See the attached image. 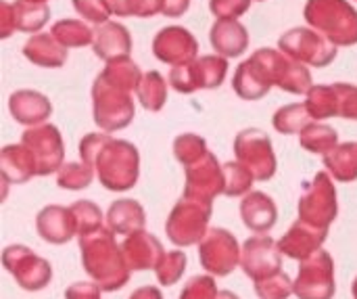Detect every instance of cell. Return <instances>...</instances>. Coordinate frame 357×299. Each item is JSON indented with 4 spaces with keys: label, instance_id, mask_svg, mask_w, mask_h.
Masks as SVG:
<instances>
[{
    "label": "cell",
    "instance_id": "1",
    "mask_svg": "<svg viewBox=\"0 0 357 299\" xmlns=\"http://www.w3.org/2000/svg\"><path fill=\"white\" fill-rule=\"evenodd\" d=\"M287 92L303 94L312 90V75L307 67L289 54L274 48H259L234 73L232 88L247 101H257L270 92L272 86Z\"/></svg>",
    "mask_w": 357,
    "mask_h": 299
},
{
    "label": "cell",
    "instance_id": "2",
    "mask_svg": "<svg viewBox=\"0 0 357 299\" xmlns=\"http://www.w3.org/2000/svg\"><path fill=\"white\" fill-rule=\"evenodd\" d=\"M82 161L92 166L109 191H128L138 180V149L111 134H88L79 143Z\"/></svg>",
    "mask_w": 357,
    "mask_h": 299
},
{
    "label": "cell",
    "instance_id": "3",
    "mask_svg": "<svg viewBox=\"0 0 357 299\" xmlns=\"http://www.w3.org/2000/svg\"><path fill=\"white\" fill-rule=\"evenodd\" d=\"M113 235L111 228L100 226L98 231L79 237L84 268L102 291H117L130 281V268Z\"/></svg>",
    "mask_w": 357,
    "mask_h": 299
},
{
    "label": "cell",
    "instance_id": "4",
    "mask_svg": "<svg viewBox=\"0 0 357 299\" xmlns=\"http://www.w3.org/2000/svg\"><path fill=\"white\" fill-rule=\"evenodd\" d=\"M305 19L337 46L357 44V10L347 0H310Z\"/></svg>",
    "mask_w": 357,
    "mask_h": 299
},
{
    "label": "cell",
    "instance_id": "5",
    "mask_svg": "<svg viewBox=\"0 0 357 299\" xmlns=\"http://www.w3.org/2000/svg\"><path fill=\"white\" fill-rule=\"evenodd\" d=\"M92 99H94V122L105 132L121 130L134 119L132 92L117 84H111L102 75H98L94 82Z\"/></svg>",
    "mask_w": 357,
    "mask_h": 299
},
{
    "label": "cell",
    "instance_id": "6",
    "mask_svg": "<svg viewBox=\"0 0 357 299\" xmlns=\"http://www.w3.org/2000/svg\"><path fill=\"white\" fill-rule=\"evenodd\" d=\"M209 218H211L209 201L182 197V201H178V205L172 210L167 224H165L169 241L178 247H188V245L201 243L203 237L207 235Z\"/></svg>",
    "mask_w": 357,
    "mask_h": 299
},
{
    "label": "cell",
    "instance_id": "7",
    "mask_svg": "<svg viewBox=\"0 0 357 299\" xmlns=\"http://www.w3.org/2000/svg\"><path fill=\"white\" fill-rule=\"evenodd\" d=\"M280 50L291 59L312 65V67H326L337 57V44H333L320 31L307 27H295L280 38Z\"/></svg>",
    "mask_w": 357,
    "mask_h": 299
},
{
    "label": "cell",
    "instance_id": "8",
    "mask_svg": "<svg viewBox=\"0 0 357 299\" xmlns=\"http://www.w3.org/2000/svg\"><path fill=\"white\" fill-rule=\"evenodd\" d=\"M335 262L318 249L301 260L299 277L295 281V296L299 299H333L335 296Z\"/></svg>",
    "mask_w": 357,
    "mask_h": 299
},
{
    "label": "cell",
    "instance_id": "9",
    "mask_svg": "<svg viewBox=\"0 0 357 299\" xmlns=\"http://www.w3.org/2000/svg\"><path fill=\"white\" fill-rule=\"evenodd\" d=\"M337 218V191L326 172H318L299 199V220L328 231Z\"/></svg>",
    "mask_w": 357,
    "mask_h": 299
},
{
    "label": "cell",
    "instance_id": "10",
    "mask_svg": "<svg viewBox=\"0 0 357 299\" xmlns=\"http://www.w3.org/2000/svg\"><path fill=\"white\" fill-rule=\"evenodd\" d=\"M228 63L224 57L207 54L184 65H176L169 73V84L184 94H190L199 88H215L224 82Z\"/></svg>",
    "mask_w": 357,
    "mask_h": 299
},
{
    "label": "cell",
    "instance_id": "11",
    "mask_svg": "<svg viewBox=\"0 0 357 299\" xmlns=\"http://www.w3.org/2000/svg\"><path fill=\"white\" fill-rule=\"evenodd\" d=\"M2 264L17 279V285L25 291H40L52 279L50 264L23 245L6 247L2 254Z\"/></svg>",
    "mask_w": 357,
    "mask_h": 299
},
{
    "label": "cell",
    "instance_id": "12",
    "mask_svg": "<svg viewBox=\"0 0 357 299\" xmlns=\"http://www.w3.org/2000/svg\"><path fill=\"white\" fill-rule=\"evenodd\" d=\"M243 249H238V243L234 235H230L224 228H211L199 243V260L201 266L215 275L226 277L241 264Z\"/></svg>",
    "mask_w": 357,
    "mask_h": 299
},
{
    "label": "cell",
    "instance_id": "13",
    "mask_svg": "<svg viewBox=\"0 0 357 299\" xmlns=\"http://www.w3.org/2000/svg\"><path fill=\"white\" fill-rule=\"evenodd\" d=\"M234 153L238 161L251 170L255 180H270L276 174V155L272 140L261 130H243L234 140Z\"/></svg>",
    "mask_w": 357,
    "mask_h": 299
},
{
    "label": "cell",
    "instance_id": "14",
    "mask_svg": "<svg viewBox=\"0 0 357 299\" xmlns=\"http://www.w3.org/2000/svg\"><path fill=\"white\" fill-rule=\"evenodd\" d=\"M21 145H25L36 161V176H48L63 168V138L50 124L33 126L23 132Z\"/></svg>",
    "mask_w": 357,
    "mask_h": 299
},
{
    "label": "cell",
    "instance_id": "15",
    "mask_svg": "<svg viewBox=\"0 0 357 299\" xmlns=\"http://www.w3.org/2000/svg\"><path fill=\"white\" fill-rule=\"evenodd\" d=\"M241 266L255 283L280 272L282 251L270 235H255L243 245Z\"/></svg>",
    "mask_w": 357,
    "mask_h": 299
},
{
    "label": "cell",
    "instance_id": "16",
    "mask_svg": "<svg viewBox=\"0 0 357 299\" xmlns=\"http://www.w3.org/2000/svg\"><path fill=\"white\" fill-rule=\"evenodd\" d=\"M224 166L207 151L199 161L186 166V189L184 197L199 201H213L224 193Z\"/></svg>",
    "mask_w": 357,
    "mask_h": 299
},
{
    "label": "cell",
    "instance_id": "17",
    "mask_svg": "<svg viewBox=\"0 0 357 299\" xmlns=\"http://www.w3.org/2000/svg\"><path fill=\"white\" fill-rule=\"evenodd\" d=\"M197 50H199V44H197L195 36L188 29L178 27V25L161 29L153 40L155 57L174 67L195 61Z\"/></svg>",
    "mask_w": 357,
    "mask_h": 299
},
{
    "label": "cell",
    "instance_id": "18",
    "mask_svg": "<svg viewBox=\"0 0 357 299\" xmlns=\"http://www.w3.org/2000/svg\"><path fill=\"white\" fill-rule=\"evenodd\" d=\"M121 251H123V258H126V264L130 270L157 268L161 258L165 256L161 241L144 231L128 235V239L121 243Z\"/></svg>",
    "mask_w": 357,
    "mask_h": 299
},
{
    "label": "cell",
    "instance_id": "19",
    "mask_svg": "<svg viewBox=\"0 0 357 299\" xmlns=\"http://www.w3.org/2000/svg\"><path fill=\"white\" fill-rule=\"evenodd\" d=\"M36 228H38V235L46 243H52V245H63L71 237L77 235L71 207H61V205L44 207L36 218Z\"/></svg>",
    "mask_w": 357,
    "mask_h": 299
},
{
    "label": "cell",
    "instance_id": "20",
    "mask_svg": "<svg viewBox=\"0 0 357 299\" xmlns=\"http://www.w3.org/2000/svg\"><path fill=\"white\" fill-rule=\"evenodd\" d=\"M326 235H328V231L299 220L278 241V247H280V251L284 256H289L293 260H303V258L312 256L314 251H318L322 247V243L326 241Z\"/></svg>",
    "mask_w": 357,
    "mask_h": 299
},
{
    "label": "cell",
    "instance_id": "21",
    "mask_svg": "<svg viewBox=\"0 0 357 299\" xmlns=\"http://www.w3.org/2000/svg\"><path fill=\"white\" fill-rule=\"evenodd\" d=\"M241 216L249 231H253L255 235H268L276 224L278 210L272 197H268L266 193L253 191V193H247V197L243 199Z\"/></svg>",
    "mask_w": 357,
    "mask_h": 299
},
{
    "label": "cell",
    "instance_id": "22",
    "mask_svg": "<svg viewBox=\"0 0 357 299\" xmlns=\"http://www.w3.org/2000/svg\"><path fill=\"white\" fill-rule=\"evenodd\" d=\"M130 50H132V38L123 25L107 21L94 31V52L107 63L126 59Z\"/></svg>",
    "mask_w": 357,
    "mask_h": 299
},
{
    "label": "cell",
    "instance_id": "23",
    "mask_svg": "<svg viewBox=\"0 0 357 299\" xmlns=\"http://www.w3.org/2000/svg\"><path fill=\"white\" fill-rule=\"evenodd\" d=\"M8 109H10L13 117L25 126H38L52 113L50 101L44 94L33 92V90H19V92L10 94Z\"/></svg>",
    "mask_w": 357,
    "mask_h": 299
},
{
    "label": "cell",
    "instance_id": "24",
    "mask_svg": "<svg viewBox=\"0 0 357 299\" xmlns=\"http://www.w3.org/2000/svg\"><path fill=\"white\" fill-rule=\"evenodd\" d=\"M211 44L218 54L241 57L249 46L247 27L236 19H218L211 27Z\"/></svg>",
    "mask_w": 357,
    "mask_h": 299
},
{
    "label": "cell",
    "instance_id": "25",
    "mask_svg": "<svg viewBox=\"0 0 357 299\" xmlns=\"http://www.w3.org/2000/svg\"><path fill=\"white\" fill-rule=\"evenodd\" d=\"M23 54L40 67H61L67 61V46L52 34H36L25 42Z\"/></svg>",
    "mask_w": 357,
    "mask_h": 299
},
{
    "label": "cell",
    "instance_id": "26",
    "mask_svg": "<svg viewBox=\"0 0 357 299\" xmlns=\"http://www.w3.org/2000/svg\"><path fill=\"white\" fill-rule=\"evenodd\" d=\"M144 210L134 199L115 201L107 214V224L115 235H134L138 231H144Z\"/></svg>",
    "mask_w": 357,
    "mask_h": 299
},
{
    "label": "cell",
    "instance_id": "27",
    "mask_svg": "<svg viewBox=\"0 0 357 299\" xmlns=\"http://www.w3.org/2000/svg\"><path fill=\"white\" fill-rule=\"evenodd\" d=\"M2 174L8 182L21 184L27 182L31 176H36V161L25 145H8L2 149L0 155Z\"/></svg>",
    "mask_w": 357,
    "mask_h": 299
},
{
    "label": "cell",
    "instance_id": "28",
    "mask_svg": "<svg viewBox=\"0 0 357 299\" xmlns=\"http://www.w3.org/2000/svg\"><path fill=\"white\" fill-rule=\"evenodd\" d=\"M324 166L339 182L357 180V143H345L324 155Z\"/></svg>",
    "mask_w": 357,
    "mask_h": 299
},
{
    "label": "cell",
    "instance_id": "29",
    "mask_svg": "<svg viewBox=\"0 0 357 299\" xmlns=\"http://www.w3.org/2000/svg\"><path fill=\"white\" fill-rule=\"evenodd\" d=\"M136 96H138V101L142 103L144 109L159 111L167 101V84H165L163 75L159 71L144 73L138 88H136Z\"/></svg>",
    "mask_w": 357,
    "mask_h": 299
},
{
    "label": "cell",
    "instance_id": "30",
    "mask_svg": "<svg viewBox=\"0 0 357 299\" xmlns=\"http://www.w3.org/2000/svg\"><path fill=\"white\" fill-rule=\"evenodd\" d=\"M50 17V8L38 2L17 0L13 4V23L19 31H38Z\"/></svg>",
    "mask_w": 357,
    "mask_h": 299
},
{
    "label": "cell",
    "instance_id": "31",
    "mask_svg": "<svg viewBox=\"0 0 357 299\" xmlns=\"http://www.w3.org/2000/svg\"><path fill=\"white\" fill-rule=\"evenodd\" d=\"M314 122L307 105L297 103V105H287L276 111L274 115V128L282 134H301L310 124Z\"/></svg>",
    "mask_w": 357,
    "mask_h": 299
},
{
    "label": "cell",
    "instance_id": "32",
    "mask_svg": "<svg viewBox=\"0 0 357 299\" xmlns=\"http://www.w3.org/2000/svg\"><path fill=\"white\" fill-rule=\"evenodd\" d=\"M63 46H86L90 42H94V31L84 23V21H77V19H63V21H56L52 25V31H50Z\"/></svg>",
    "mask_w": 357,
    "mask_h": 299
},
{
    "label": "cell",
    "instance_id": "33",
    "mask_svg": "<svg viewBox=\"0 0 357 299\" xmlns=\"http://www.w3.org/2000/svg\"><path fill=\"white\" fill-rule=\"evenodd\" d=\"M105 80H109L111 84H117L126 90H136L140 80H142V73H140V67L130 61L128 57L126 59H117V61H109L105 71L100 73Z\"/></svg>",
    "mask_w": 357,
    "mask_h": 299
},
{
    "label": "cell",
    "instance_id": "34",
    "mask_svg": "<svg viewBox=\"0 0 357 299\" xmlns=\"http://www.w3.org/2000/svg\"><path fill=\"white\" fill-rule=\"evenodd\" d=\"M339 143V134L335 128L326 124H310L301 132V147L310 153H331Z\"/></svg>",
    "mask_w": 357,
    "mask_h": 299
},
{
    "label": "cell",
    "instance_id": "35",
    "mask_svg": "<svg viewBox=\"0 0 357 299\" xmlns=\"http://www.w3.org/2000/svg\"><path fill=\"white\" fill-rule=\"evenodd\" d=\"M310 113L314 119H328L337 115V92H335V84L331 86H312V90L307 92V101H305Z\"/></svg>",
    "mask_w": 357,
    "mask_h": 299
},
{
    "label": "cell",
    "instance_id": "36",
    "mask_svg": "<svg viewBox=\"0 0 357 299\" xmlns=\"http://www.w3.org/2000/svg\"><path fill=\"white\" fill-rule=\"evenodd\" d=\"M255 176L251 174L249 168H245L241 161H230L224 166V195L228 197H241L251 191Z\"/></svg>",
    "mask_w": 357,
    "mask_h": 299
},
{
    "label": "cell",
    "instance_id": "37",
    "mask_svg": "<svg viewBox=\"0 0 357 299\" xmlns=\"http://www.w3.org/2000/svg\"><path fill=\"white\" fill-rule=\"evenodd\" d=\"M180 299H238L230 291H220L211 277H195L186 283Z\"/></svg>",
    "mask_w": 357,
    "mask_h": 299
},
{
    "label": "cell",
    "instance_id": "38",
    "mask_svg": "<svg viewBox=\"0 0 357 299\" xmlns=\"http://www.w3.org/2000/svg\"><path fill=\"white\" fill-rule=\"evenodd\" d=\"M255 291L261 299H289L295 293V283L287 272H276L259 283H255Z\"/></svg>",
    "mask_w": 357,
    "mask_h": 299
},
{
    "label": "cell",
    "instance_id": "39",
    "mask_svg": "<svg viewBox=\"0 0 357 299\" xmlns=\"http://www.w3.org/2000/svg\"><path fill=\"white\" fill-rule=\"evenodd\" d=\"M92 166L88 163H67L56 172V182L63 189H71V191H79L90 187L92 182Z\"/></svg>",
    "mask_w": 357,
    "mask_h": 299
},
{
    "label": "cell",
    "instance_id": "40",
    "mask_svg": "<svg viewBox=\"0 0 357 299\" xmlns=\"http://www.w3.org/2000/svg\"><path fill=\"white\" fill-rule=\"evenodd\" d=\"M73 218H75V228L77 237H84L88 233H94L102 226V214L92 201H77L71 205Z\"/></svg>",
    "mask_w": 357,
    "mask_h": 299
},
{
    "label": "cell",
    "instance_id": "41",
    "mask_svg": "<svg viewBox=\"0 0 357 299\" xmlns=\"http://www.w3.org/2000/svg\"><path fill=\"white\" fill-rule=\"evenodd\" d=\"M109 4L119 17H153L163 13L165 0H109Z\"/></svg>",
    "mask_w": 357,
    "mask_h": 299
},
{
    "label": "cell",
    "instance_id": "42",
    "mask_svg": "<svg viewBox=\"0 0 357 299\" xmlns=\"http://www.w3.org/2000/svg\"><path fill=\"white\" fill-rule=\"evenodd\" d=\"M186 270V254L184 251H169L161 258L159 266L155 268L157 272V279L161 285L169 287V285H176L182 275Z\"/></svg>",
    "mask_w": 357,
    "mask_h": 299
},
{
    "label": "cell",
    "instance_id": "43",
    "mask_svg": "<svg viewBox=\"0 0 357 299\" xmlns=\"http://www.w3.org/2000/svg\"><path fill=\"white\" fill-rule=\"evenodd\" d=\"M174 153H176L178 161L186 168V166L199 161L207 153V145L197 134H182L174 140Z\"/></svg>",
    "mask_w": 357,
    "mask_h": 299
},
{
    "label": "cell",
    "instance_id": "44",
    "mask_svg": "<svg viewBox=\"0 0 357 299\" xmlns=\"http://www.w3.org/2000/svg\"><path fill=\"white\" fill-rule=\"evenodd\" d=\"M73 6L84 19H88L92 23H98V25L107 23V19L113 13L109 0H73Z\"/></svg>",
    "mask_w": 357,
    "mask_h": 299
},
{
    "label": "cell",
    "instance_id": "45",
    "mask_svg": "<svg viewBox=\"0 0 357 299\" xmlns=\"http://www.w3.org/2000/svg\"><path fill=\"white\" fill-rule=\"evenodd\" d=\"M335 92H337V115L357 119V86L335 84Z\"/></svg>",
    "mask_w": 357,
    "mask_h": 299
},
{
    "label": "cell",
    "instance_id": "46",
    "mask_svg": "<svg viewBox=\"0 0 357 299\" xmlns=\"http://www.w3.org/2000/svg\"><path fill=\"white\" fill-rule=\"evenodd\" d=\"M249 6L251 0H209V8L218 19H238Z\"/></svg>",
    "mask_w": 357,
    "mask_h": 299
},
{
    "label": "cell",
    "instance_id": "47",
    "mask_svg": "<svg viewBox=\"0 0 357 299\" xmlns=\"http://www.w3.org/2000/svg\"><path fill=\"white\" fill-rule=\"evenodd\" d=\"M100 287L92 283H75L65 291L67 299H100Z\"/></svg>",
    "mask_w": 357,
    "mask_h": 299
},
{
    "label": "cell",
    "instance_id": "48",
    "mask_svg": "<svg viewBox=\"0 0 357 299\" xmlns=\"http://www.w3.org/2000/svg\"><path fill=\"white\" fill-rule=\"evenodd\" d=\"M15 31V23H13V4L2 2V25H0V36L8 38Z\"/></svg>",
    "mask_w": 357,
    "mask_h": 299
},
{
    "label": "cell",
    "instance_id": "49",
    "mask_svg": "<svg viewBox=\"0 0 357 299\" xmlns=\"http://www.w3.org/2000/svg\"><path fill=\"white\" fill-rule=\"evenodd\" d=\"M190 6V0H165L163 4V15L167 17H180L182 13H186Z\"/></svg>",
    "mask_w": 357,
    "mask_h": 299
},
{
    "label": "cell",
    "instance_id": "50",
    "mask_svg": "<svg viewBox=\"0 0 357 299\" xmlns=\"http://www.w3.org/2000/svg\"><path fill=\"white\" fill-rule=\"evenodd\" d=\"M130 299H163V296L157 287H142V289H136Z\"/></svg>",
    "mask_w": 357,
    "mask_h": 299
},
{
    "label": "cell",
    "instance_id": "51",
    "mask_svg": "<svg viewBox=\"0 0 357 299\" xmlns=\"http://www.w3.org/2000/svg\"><path fill=\"white\" fill-rule=\"evenodd\" d=\"M351 291H354V298L357 299V279L354 281V287H351Z\"/></svg>",
    "mask_w": 357,
    "mask_h": 299
},
{
    "label": "cell",
    "instance_id": "52",
    "mask_svg": "<svg viewBox=\"0 0 357 299\" xmlns=\"http://www.w3.org/2000/svg\"><path fill=\"white\" fill-rule=\"evenodd\" d=\"M25 2H38V4H46L48 0H25Z\"/></svg>",
    "mask_w": 357,
    "mask_h": 299
}]
</instances>
